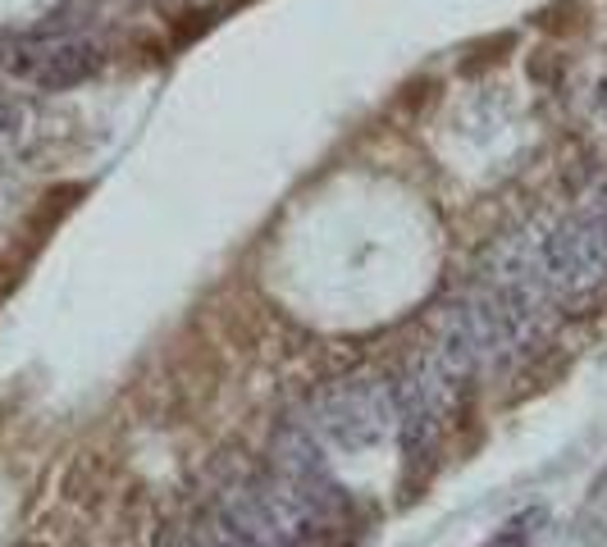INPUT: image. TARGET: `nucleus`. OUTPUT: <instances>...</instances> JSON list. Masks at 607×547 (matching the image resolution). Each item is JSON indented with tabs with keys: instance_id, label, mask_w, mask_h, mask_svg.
Here are the masks:
<instances>
[{
	"instance_id": "f257e3e1",
	"label": "nucleus",
	"mask_w": 607,
	"mask_h": 547,
	"mask_svg": "<svg viewBox=\"0 0 607 547\" xmlns=\"http://www.w3.org/2000/svg\"><path fill=\"white\" fill-rule=\"evenodd\" d=\"M393 420H398V383H388L379 375H356L329 383L320 398L311 402V424L307 429L329 438L333 447L361 451L379 443Z\"/></svg>"
},
{
	"instance_id": "7ed1b4c3",
	"label": "nucleus",
	"mask_w": 607,
	"mask_h": 547,
	"mask_svg": "<svg viewBox=\"0 0 607 547\" xmlns=\"http://www.w3.org/2000/svg\"><path fill=\"white\" fill-rule=\"evenodd\" d=\"M543 525V511L534 506V511H526V515H516V521L507 525V529H498V538H489L484 547H526L530 543V534Z\"/></svg>"
},
{
	"instance_id": "f03ea898",
	"label": "nucleus",
	"mask_w": 607,
	"mask_h": 547,
	"mask_svg": "<svg viewBox=\"0 0 607 547\" xmlns=\"http://www.w3.org/2000/svg\"><path fill=\"white\" fill-rule=\"evenodd\" d=\"M530 269L549 297L581 301L607 283V224L598 215L566 220L530 252Z\"/></svg>"
}]
</instances>
